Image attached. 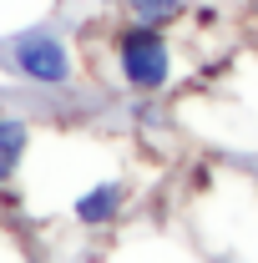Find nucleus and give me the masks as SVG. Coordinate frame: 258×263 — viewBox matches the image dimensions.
<instances>
[{"label":"nucleus","instance_id":"nucleus-1","mask_svg":"<svg viewBox=\"0 0 258 263\" xmlns=\"http://www.w3.org/2000/svg\"><path fill=\"white\" fill-rule=\"evenodd\" d=\"M117 71L132 91H162L172 81V46L157 26L132 21L127 31H117Z\"/></svg>","mask_w":258,"mask_h":263},{"label":"nucleus","instance_id":"nucleus-2","mask_svg":"<svg viewBox=\"0 0 258 263\" xmlns=\"http://www.w3.org/2000/svg\"><path fill=\"white\" fill-rule=\"evenodd\" d=\"M15 71L31 86H66L71 81V56L56 35L26 31V35H15Z\"/></svg>","mask_w":258,"mask_h":263},{"label":"nucleus","instance_id":"nucleus-3","mask_svg":"<svg viewBox=\"0 0 258 263\" xmlns=\"http://www.w3.org/2000/svg\"><path fill=\"white\" fill-rule=\"evenodd\" d=\"M122 208H127V187H122V182H97V187H86V193L71 202L76 223H86V228H101V223H112Z\"/></svg>","mask_w":258,"mask_h":263},{"label":"nucleus","instance_id":"nucleus-4","mask_svg":"<svg viewBox=\"0 0 258 263\" xmlns=\"http://www.w3.org/2000/svg\"><path fill=\"white\" fill-rule=\"evenodd\" d=\"M26 147H31V127H26V117H0V152L21 162Z\"/></svg>","mask_w":258,"mask_h":263},{"label":"nucleus","instance_id":"nucleus-5","mask_svg":"<svg viewBox=\"0 0 258 263\" xmlns=\"http://www.w3.org/2000/svg\"><path fill=\"white\" fill-rule=\"evenodd\" d=\"M132 21H142V26H162V21H172L177 10H182V0H127Z\"/></svg>","mask_w":258,"mask_h":263},{"label":"nucleus","instance_id":"nucleus-6","mask_svg":"<svg viewBox=\"0 0 258 263\" xmlns=\"http://www.w3.org/2000/svg\"><path fill=\"white\" fill-rule=\"evenodd\" d=\"M15 167H21V162H15V157H5V152H0V187H5V177H10Z\"/></svg>","mask_w":258,"mask_h":263}]
</instances>
